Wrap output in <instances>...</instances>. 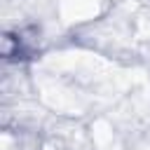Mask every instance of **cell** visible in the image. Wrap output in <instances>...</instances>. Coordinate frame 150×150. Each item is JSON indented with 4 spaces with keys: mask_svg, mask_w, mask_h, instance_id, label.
Wrapping results in <instances>:
<instances>
[{
    "mask_svg": "<svg viewBox=\"0 0 150 150\" xmlns=\"http://www.w3.org/2000/svg\"><path fill=\"white\" fill-rule=\"evenodd\" d=\"M0 54H2L5 59L19 54V38H12L9 33H5V35L0 38Z\"/></svg>",
    "mask_w": 150,
    "mask_h": 150,
    "instance_id": "obj_1",
    "label": "cell"
}]
</instances>
